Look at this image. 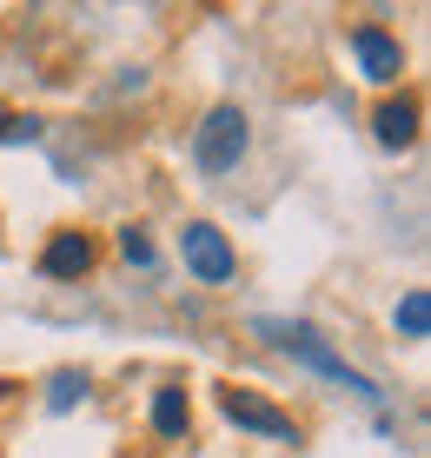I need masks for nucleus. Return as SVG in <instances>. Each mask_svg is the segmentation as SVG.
<instances>
[{
    "label": "nucleus",
    "instance_id": "obj_1",
    "mask_svg": "<svg viewBox=\"0 0 431 458\" xmlns=\"http://www.w3.org/2000/svg\"><path fill=\"white\" fill-rule=\"evenodd\" d=\"M259 333H266V339H273V345H279V352H292V359H306V366H312V372H325V378H339V386H345V392H359V399H378V386H372V378H365V372H352V366H345V359H339V352H332V345H325V339H318V333H312V326H299V319H259Z\"/></svg>",
    "mask_w": 431,
    "mask_h": 458
},
{
    "label": "nucleus",
    "instance_id": "obj_2",
    "mask_svg": "<svg viewBox=\"0 0 431 458\" xmlns=\"http://www.w3.org/2000/svg\"><path fill=\"white\" fill-rule=\"evenodd\" d=\"M239 160H246V114L226 100L193 126V166L199 173H232Z\"/></svg>",
    "mask_w": 431,
    "mask_h": 458
},
{
    "label": "nucleus",
    "instance_id": "obj_3",
    "mask_svg": "<svg viewBox=\"0 0 431 458\" xmlns=\"http://www.w3.org/2000/svg\"><path fill=\"white\" fill-rule=\"evenodd\" d=\"M180 259H186V273H193L199 286H226L232 279V246H226V233L206 226V219H193V226L180 233Z\"/></svg>",
    "mask_w": 431,
    "mask_h": 458
},
{
    "label": "nucleus",
    "instance_id": "obj_4",
    "mask_svg": "<svg viewBox=\"0 0 431 458\" xmlns=\"http://www.w3.org/2000/svg\"><path fill=\"white\" fill-rule=\"evenodd\" d=\"M219 405H226V419L239 425V432H266V438H299V432H292V419H285L279 405H266L259 392H239V386H226V392H219Z\"/></svg>",
    "mask_w": 431,
    "mask_h": 458
},
{
    "label": "nucleus",
    "instance_id": "obj_5",
    "mask_svg": "<svg viewBox=\"0 0 431 458\" xmlns=\"http://www.w3.org/2000/svg\"><path fill=\"white\" fill-rule=\"evenodd\" d=\"M352 54H359L365 81H378V87H392L398 73H405V54H398V40L385 27H352Z\"/></svg>",
    "mask_w": 431,
    "mask_h": 458
},
{
    "label": "nucleus",
    "instance_id": "obj_6",
    "mask_svg": "<svg viewBox=\"0 0 431 458\" xmlns=\"http://www.w3.org/2000/svg\"><path fill=\"white\" fill-rule=\"evenodd\" d=\"M87 266H93V240H87V233H54L46 252H40V273L46 279H80Z\"/></svg>",
    "mask_w": 431,
    "mask_h": 458
},
{
    "label": "nucleus",
    "instance_id": "obj_7",
    "mask_svg": "<svg viewBox=\"0 0 431 458\" xmlns=\"http://www.w3.org/2000/svg\"><path fill=\"white\" fill-rule=\"evenodd\" d=\"M372 133H378V147H411V140H418V100H405V93H398V100H385L372 114Z\"/></svg>",
    "mask_w": 431,
    "mask_h": 458
},
{
    "label": "nucleus",
    "instance_id": "obj_8",
    "mask_svg": "<svg viewBox=\"0 0 431 458\" xmlns=\"http://www.w3.org/2000/svg\"><path fill=\"white\" fill-rule=\"evenodd\" d=\"M186 425H193L186 392H180V386H159V392H153V432H159V438H186Z\"/></svg>",
    "mask_w": 431,
    "mask_h": 458
},
{
    "label": "nucleus",
    "instance_id": "obj_9",
    "mask_svg": "<svg viewBox=\"0 0 431 458\" xmlns=\"http://www.w3.org/2000/svg\"><path fill=\"white\" fill-rule=\"evenodd\" d=\"M392 319H398V333H405V339H425V333H431V293H425V286H411L405 299H398Z\"/></svg>",
    "mask_w": 431,
    "mask_h": 458
},
{
    "label": "nucleus",
    "instance_id": "obj_10",
    "mask_svg": "<svg viewBox=\"0 0 431 458\" xmlns=\"http://www.w3.org/2000/svg\"><path fill=\"white\" fill-rule=\"evenodd\" d=\"M80 399H87V372H54L46 378V405H54V412H73Z\"/></svg>",
    "mask_w": 431,
    "mask_h": 458
},
{
    "label": "nucleus",
    "instance_id": "obj_11",
    "mask_svg": "<svg viewBox=\"0 0 431 458\" xmlns=\"http://www.w3.org/2000/svg\"><path fill=\"white\" fill-rule=\"evenodd\" d=\"M120 252H126V266H153V240H147V233H133V226L120 233Z\"/></svg>",
    "mask_w": 431,
    "mask_h": 458
},
{
    "label": "nucleus",
    "instance_id": "obj_12",
    "mask_svg": "<svg viewBox=\"0 0 431 458\" xmlns=\"http://www.w3.org/2000/svg\"><path fill=\"white\" fill-rule=\"evenodd\" d=\"M0 140H40V120H21V114L0 106Z\"/></svg>",
    "mask_w": 431,
    "mask_h": 458
}]
</instances>
